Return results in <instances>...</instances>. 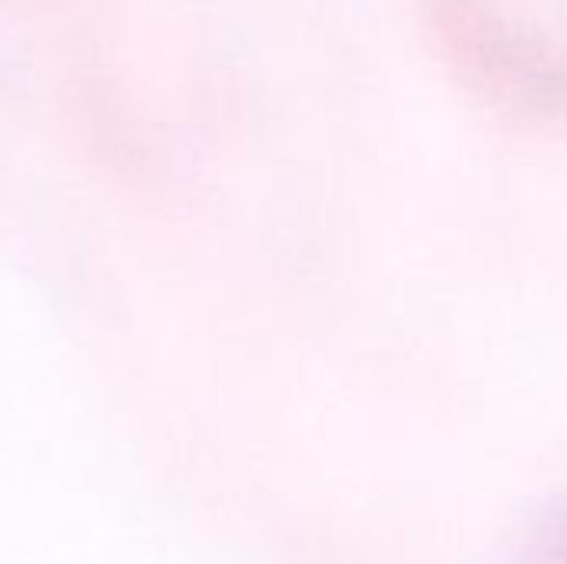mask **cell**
<instances>
[{
	"label": "cell",
	"instance_id": "6da1fadb",
	"mask_svg": "<svg viewBox=\"0 0 567 564\" xmlns=\"http://www.w3.org/2000/svg\"><path fill=\"white\" fill-rule=\"evenodd\" d=\"M425 40L488 106L567 126V40L522 20L505 0H415Z\"/></svg>",
	"mask_w": 567,
	"mask_h": 564
}]
</instances>
